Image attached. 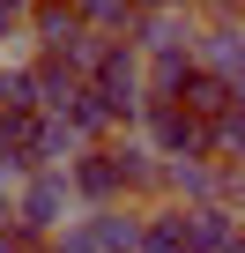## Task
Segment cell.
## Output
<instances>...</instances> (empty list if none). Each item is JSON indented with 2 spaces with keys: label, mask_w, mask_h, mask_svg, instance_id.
Returning a JSON list of instances; mask_svg holds the SVG:
<instances>
[{
  "label": "cell",
  "mask_w": 245,
  "mask_h": 253,
  "mask_svg": "<svg viewBox=\"0 0 245 253\" xmlns=\"http://www.w3.org/2000/svg\"><path fill=\"white\" fill-rule=\"evenodd\" d=\"M193 67L238 89V75H245V30H238V15H208V23H201V38H193Z\"/></svg>",
  "instance_id": "277c9868"
},
{
  "label": "cell",
  "mask_w": 245,
  "mask_h": 253,
  "mask_svg": "<svg viewBox=\"0 0 245 253\" xmlns=\"http://www.w3.org/2000/svg\"><path fill=\"white\" fill-rule=\"evenodd\" d=\"M0 223H8V194H0Z\"/></svg>",
  "instance_id": "ba28073f"
},
{
  "label": "cell",
  "mask_w": 245,
  "mask_h": 253,
  "mask_svg": "<svg viewBox=\"0 0 245 253\" xmlns=\"http://www.w3.org/2000/svg\"><path fill=\"white\" fill-rule=\"evenodd\" d=\"M45 253H97V238H89V231H82V216H74V223H60V231L45 238Z\"/></svg>",
  "instance_id": "8992f818"
},
{
  "label": "cell",
  "mask_w": 245,
  "mask_h": 253,
  "mask_svg": "<svg viewBox=\"0 0 245 253\" xmlns=\"http://www.w3.org/2000/svg\"><path fill=\"white\" fill-rule=\"evenodd\" d=\"M8 223L30 231V238H52L60 223H74V194H67V179H60V171H30V179L8 194Z\"/></svg>",
  "instance_id": "7a4b0ae2"
},
{
  "label": "cell",
  "mask_w": 245,
  "mask_h": 253,
  "mask_svg": "<svg viewBox=\"0 0 245 253\" xmlns=\"http://www.w3.org/2000/svg\"><path fill=\"white\" fill-rule=\"evenodd\" d=\"M193 38H201L193 8H156V15H134V30H127V45L141 60H193Z\"/></svg>",
  "instance_id": "3957f363"
},
{
  "label": "cell",
  "mask_w": 245,
  "mask_h": 253,
  "mask_svg": "<svg viewBox=\"0 0 245 253\" xmlns=\"http://www.w3.org/2000/svg\"><path fill=\"white\" fill-rule=\"evenodd\" d=\"M82 89L104 104V119L111 126H134V112H141V52L127 45V38H104L97 45V60H89V75H82Z\"/></svg>",
  "instance_id": "6da1fadb"
},
{
  "label": "cell",
  "mask_w": 245,
  "mask_h": 253,
  "mask_svg": "<svg viewBox=\"0 0 245 253\" xmlns=\"http://www.w3.org/2000/svg\"><path fill=\"white\" fill-rule=\"evenodd\" d=\"M82 231L97 238V253H134L141 246V209H127V201H119V209H89Z\"/></svg>",
  "instance_id": "5b68a950"
},
{
  "label": "cell",
  "mask_w": 245,
  "mask_h": 253,
  "mask_svg": "<svg viewBox=\"0 0 245 253\" xmlns=\"http://www.w3.org/2000/svg\"><path fill=\"white\" fill-rule=\"evenodd\" d=\"M186 8H193V15L208 23V15H238V8H245V0H186Z\"/></svg>",
  "instance_id": "52a82bcc"
},
{
  "label": "cell",
  "mask_w": 245,
  "mask_h": 253,
  "mask_svg": "<svg viewBox=\"0 0 245 253\" xmlns=\"http://www.w3.org/2000/svg\"><path fill=\"white\" fill-rule=\"evenodd\" d=\"M30 8H37V0H30Z\"/></svg>",
  "instance_id": "9c48e42d"
}]
</instances>
